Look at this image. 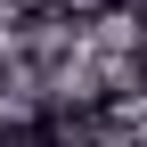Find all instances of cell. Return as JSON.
<instances>
[{
	"label": "cell",
	"mask_w": 147,
	"mask_h": 147,
	"mask_svg": "<svg viewBox=\"0 0 147 147\" xmlns=\"http://www.w3.org/2000/svg\"><path fill=\"white\" fill-rule=\"evenodd\" d=\"M0 147H65V139L49 115H16V123H0Z\"/></svg>",
	"instance_id": "obj_1"
},
{
	"label": "cell",
	"mask_w": 147,
	"mask_h": 147,
	"mask_svg": "<svg viewBox=\"0 0 147 147\" xmlns=\"http://www.w3.org/2000/svg\"><path fill=\"white\" fill-rule=\"evenodd\" d=\"M0 106H8V65H0Z\"/></svg>",
	"instance_id": "obj_2"
}]
</instances>
